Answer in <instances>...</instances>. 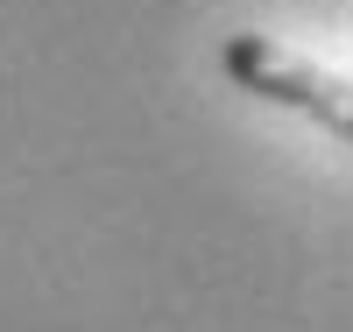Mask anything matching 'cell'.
I'll list each match as a JSON object with an SVG mask.
<instances>
[{
    "instance_id": "cell-1",
    "label": "cell",
    "mask_w": 353,
    "mask_h": 332,
    "mask_svg": "<svg viewBox=\"0 0 353 332\" xmlns=\"http://www.w3.org/2000/svg\"><path fill=\"white\" fill-rule=\"evenodd\" d=\"M219 71L241 85V92H254V99H276V106H297V113H311V120H325L339 141L353 135L346 78L304 64V57H297V50H283L276 36H254V28L226 36V43H219Z\"/></svg>"
}]
</instances>
